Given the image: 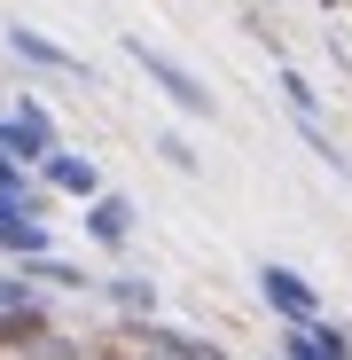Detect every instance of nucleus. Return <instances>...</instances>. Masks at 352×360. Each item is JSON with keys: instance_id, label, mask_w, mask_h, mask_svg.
I'll return each mask as SVG.
<instances>
[{"instance_id": "1", "label": "nucleus", "mask_w": 352, "mask_h": 360, "mask_svg": "<svg viewBox=\"0 0 352 360\" xmlns=\"http://www.w3.org/2000/svg\"><path fill=\"white\" fill-rule=\"evenodd\" d=\"M126 55H133V63H141V71H149V79L164 86V94H172V110H188V117H211V94H204V79H188V71L172 63V55H157V47H149L141 32L126 39Z\"/></svg>"}, {"instance_id": "2", "label": "nucleus", "mask_w": 352, "mask_h": 360, "mask_svg": "<svg viewBox=\"0 0 352 360\" xmlns=\"http://www.w3.org/2000/svg\"><path fill=\"white\" fill-rule=\"evenodd\" d=\"M259 290H266V306H274L282 321H313V290H306V274H289V266H259Z\"/></svg>"}, {"instance_id": "3", "label": "nucleus", "mask_w": 352, "mask_h": 360, "mask_svg": "<svg viewBox=\"0 0 352 360\" xmlns=\"http://www.w3.org/2000/svg\"><path fill=\"white\" fill-rule=\"evenodd\" d=\"M0 243H16V251H47V227H39V204L32 196H0Z\"/></svg>"}, {"instance_id": "4", "label": "nucleus", "mask_w": 352, "mask_h": 360, "mask_svg": "<svg viewBox=\"0 0 352 360\" xmlns=\"http://www.w3.org/2000/svg\"><path fill=\"white\" fill-rule=\"evenodd\" d=\"M86 235H94V243H126V235H133V204H126V196H94Z\"/></svg>"}, {"instance_id": "5", "label": "nucleus", "mask_w": 352, "mask_h": 360, "mask_svg": "<svg viewBox=\"0 0 352 360\" xmlns=\"http://www.w3.org/2000/svg\"><path fill=\"white\" fill-rule=\"evenodd\" d=\"M8 47H16V55H32V63H47V71H79V63H71V55H63V47H55V39H39L32 24H8Z\"/></svg>"}, {"instance_id": "6", "label": "nucleus", "mask_w": 352, "mask_h": 360, "mask_svg": "<svg viewBox=\"0 0 352 360\" xmlns=\"http://www.w3.org/2000/svg\"><path fill=\"white\" fill-rule=\"evenodd\" d=\"M47 180H55V188H71V196H94V188H102L94 165H86V157H63V149L47 157Z\"/></svg>"}, {"instance_id": "7", "label": "nucleus", "mask_w": 352, "mask_h": 360, "mask_svg": "<svg viewBox=\"0 0 352 360\" xmlns=\"http://www.w3.org/2000/svg\"><path fill=\"white\" fill-rule=\"evenodd\" d=\"M39 337H47V321H39V314H32V306H16V314H8V321H0V345H16V352H32V345H39Z\"/></svg>"}, {"instance_id": "8", "label": "nucleus", "mask_w": 352, "mask_h": 360, "mask_svg": "<svg viewBox=\"0 0 352 360\" xmlns=\"http://www.w3.org/2000/svg\"><path fill=\"white\" fill-rule=\"evenodd\" d=\"M110 290H117V306H126V314H149V306H157L149 282H110Z\"/></svg>"}, {"instance_id": "9", "label": "nucleus", "mask_w": 352, "mask_h": 360, "mask_svg": "<svg viewBox=\"0 0 352 360\" xmlns=\"http://www.w3.org/2000/svg\"><path fill=\"white\" fill-rule=\"evenodd\" d=\"M282 94H289V110H298V117H313V86H306L298 71H282Z\"/></svg>"}, {"instance_id": "10", "label": "nucleus", "mask_w": 352, "mask_h": 360, "mask_svg": "<svg viewBox=\"0 0 352 360\" xmlns=\"http://www.w3.org/2000/svg\"><path fill=\"white\" fill-rule=\"evenodd\" d=\"M24 360H79V352H71V345H63V337H39V345H32V352H24Z\"/></svg>"}]
</instances>
